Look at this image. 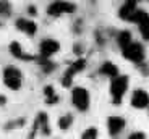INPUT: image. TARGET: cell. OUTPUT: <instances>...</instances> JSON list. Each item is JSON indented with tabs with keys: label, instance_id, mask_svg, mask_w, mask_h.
<instances>
[{
	"label": "cell",
	"instance_id": "12",
	"mask_svg": "<svg viewBox=\"0 0 149 139\" xmlns=\"http://www.w3.org/2000/svg\"><path fill=\"white\" fill-rule=\"evenodd\" d=\"M10 52H11V55L15 57V58H18V60H23V62H33L34 58H36L34 55H29V53H26V50L23 49V47L18 44V42H11V44H10Z\"/></svg>",
	"mask_w": 149,
	"mask_h": 139
},
{
	"label": "cell",
	"instance_id": "14",
	"mask_svg": "<svg viewBox=\"0 0 149 139\" xmlns=\"http://www.w3.org/2000/svg\"><path fill=\"white\" fill-rule=\"evenodd\" d=\"M99 73L107 76V78H115V76H118V68L112 63V62H105V63L99 68Z\"/></svg>",
	"mask_w": 149,
	"mask_h": 139
},
{
	"label": "cell",
	"instance_id": "20",
	"mask_svg": "<svg viewBox=\"0 0 149 139\" xmlns=\"http://www.w3.org/2000/svg\"><path fill=\"white\" fill-rule=\"evenodd\" d=\"M97 136V129L96 128H88L83 133V138H96Z\"/></svg>",
	"mask_w": 149,
	"mask_h": 139
},
{
	"label": "cell",
	"instance_id": "19",
	"mask_svg": "<svg viewBox=\"0 0 149 139\" xmlns=\"http://www.w3.org/2000/svg\"><path fill=\"white\" fill-rule=\"evenodd\" d=\"M11 13V5L8 3L7 0H0V15L8 16Z\"/></svg>",
	"mask_w": 149,
	"mask_h": 139
},
{
	"label": "cell",
	"instance_id": "16",
	"mask_svg": "<svg viewBox=\"0 0 149 139\" xmlns=\"http://www.w3.org/2000/svg\"><path fill=\"white\" fill-rule=\"evenodd\" d=\"M44 95H45V100L47 104H55L58 100V95L55 94V89L52 86H45L44 87Z\"/></svg>",
	"mask_w": 149,
	"mask_h": 139
},
{
	"label": "cell",
	"instance_id": "6",
	"mask_svg": "<svg viewBox=\"0 0 149 139\" xmlns=\"http://www.w3.org/2000/svg\"><path fill=\"white\" fill-rule=\"evenodd\" d=\"M84 66H86V60H83V58H79V60L73 62V63L68 66V70L65 71L63 79H62V84H63L65 87L71 86V79L74 78V75H76V73L83 71V70H84Z\"/></svg>",
	"mask_w": 149,
	"mask_h": 139
},
{
	"label": "cell",
	"instance_id": "8",
	"mask_svg": "<svg viewBox=\"0 0 149 139\" xmlns=\"http://www.w3.org/2000/svg\"><path fill=\"white\" fill-rule=\"evenodd\" d=\"M39 50H41V57H52L54 53H57L60 50V44L55 39H44L39 45Z\"/></svg>",
	"mask_w": 149,
	"mask_h": 139
},
{
	"label": "cell",
	"instance_id": "18",
	"mask_svg": "<svg viewBox=\"0 0 149 139\" xmlns=\"http://www.w3.org/2000/svg\"><path fill=\"white\" fill-rule=\"evenodd\" d=\"M71 123H73V115H70V113H67V115H63V117H60V120H58L60 129H68L71 126Z\"/></svg>",
	"mask_w": 149,
	"mask_h": 139
},
{
	"label": "cell",
	"instance_id": "23",
	"mask_svg": "<svg viewBox=\"0 0 149 139\" xmlns=\"http://www.w3.org/2000/svg\"><path fill=\"white\" fill-rule=\"evenodd\" d=\"M5 102H7V99H5L3 95H0V105H3Z\"/></svg>",
	"mask_w": 149,
	"mask_h": 139
},
{
	"label": "cell",
	"instance_id": "7",
	"mask_svg": "<svg viewBox=\"0 0 149 139\" xmlns=\"http://www.w3.org/2000/svg\"><path fill=\"white\" fill-rule=\"evenodd\" d=\"M133 21L138 24L141 36L146 39V41H149V15L143 10H138L133 16Z\"/></svg>",
	"mask_w": 149,
	"mask_h": 139
},
{
	"label": "cell",
	"instance_id": "22",
	"mask_svg": "<svg viewBox=\"0 0 149 139\" xmlns=\"http://www.w3.org/2000/svg\"><path fill=\"white\" fill-rule=\"evenodd\" d=\"M29 15H36V7H29Z\"/></svg>",
	"mask_w": 149,
	"mask_h": 139
},
{
	"label": "cell",
	"instance_id": "9",
	"mask_svg": "<svg viewBox=\"0 0 149 139\" xmlns=\"http://www.w3.org/2000/svg\"><path fill=\"white\" fill-rule=\"evenodd\" d=\"M138 11V7H136V0H127L125 3L120 7L118 15L122 19H127V21H133L134 13Z\"/></svg>",
	"mask_w": 149,
	"mask_h": 139
},
{
	"label": "cell",
	"instance_id": "3",
	"mask_svg": "<svg viewBox=\"0 0 149 139\" xmlns=\"http://www.w3.org/2000/svg\"><path fill=\"white\" fill-rule=\"evenodd\" d=\"M123 57L133 63H143L144 60V47L139 42H130L127 47H123Z\"/></svg>",
	"mask_w": 149,
	"mask_h": 139
},
{
	"label": "cell",
	"instance_id": "15",
	"mask_svg": "<svg viewBox=\"0 0 149 139\" xmlns=\"http://www.w3.org/2000/svg\"><path fill=\"white\" fill-rule=\"evenodd\" d=\"M36 124L37 126H41V129H42V134H50V129H49V118H47V115L45 113H39L37 115V120H36Z\"/></svg>",
	"mask_w": 149,
	"mask_h": 139
},
{
	"label": "cell",
	"instance_id": "10",
	"mask_svg": "<svg viewBox=\"0 0 149 139\" xmlns=\"http://www.w3.org/2000/svg\"><path fill=\"white\" fill-rule=\"evenodd\" d=\"M131 105L134 109H146L149 105V94L143 89H136L131 95Z\"/></svg>",
	"mask_w": 149,
	"mask_h": 139
},
{
	"label": "cell",
	"instance_id": "5",
	"mask_svg": "<svg viewBox=\"0 0 149 139\" xmlns=\"http://www.w3.org/2000/svg\"><path fill=\"white\" fill-rule=\"evenodd\" d=\"M76 10V5L70 3V2H65V0H55L54 3H50L47 7V13L50 16H60L65 15V13H73Z\"/></svg>",
	"mask_w": 149,
	"mask_h": 139
},
{
	"label": "cell",
	"instance_id": "11",
	"mask_svg": "<svg viewBox=\"0 0 149 139\" xmlns=\"http://www.w3.org/2000/svg\"><path fill=\"white\" fill-rule=\"evenodd\" d=\"M16 29L21 31V33L28 34V36H34V34L37 33V26H36V23L31 21V19H26V18H19L16 19Z\"/></svg>",
	"mask_w": 149,
	"mask_h": 139
},
{
	"label": "cell",
	"instance_id": "2",
	"mask_svg": "<svg viewBox=\"0 0 149 139\" xmlns=\"http://www.w3.org/2000/svg\"><path fill=\"white\" fill-rule=\"evenodd\" d=\"M3 83L8 89L18 91L23 84V75L16 66H7L3 70Z\"/></svg>",
	"mask_w": 149,
	"mask_h": 139
},
{
	"label": "cell",
	"instance_id": "17",
	"mask_svg": "<svg viewBox=\"0 0 149 139\" xmlns=\"http://www.w3.org/2000/svg\"><path fill=\"white\" fill-rule=\"evenodd\" d=\"M117 42H118V45L120 47H127L128 44H130V42H133L131 41V33L130 31H122V33L118 34V37H117Z\"/></svg>",
	"mask_w": 149,
	"mask_h": 139
},
{
	"label": "cell",
	"instance_id": "21",
	"mask_svg": "<svg viewBox=\"0 0 149 139\" xmlns=\"http://www.w3.org/2000/svg\"><path fill=\"white\" fill-rule=\"evenodd\" d=\"M130 138H144V134H143V133H133Z\"/></svg>",
	"mask_w": 149,
	"mask_h": 139
},
{
	"label": "cell",
	"instance_id": "4",
	"mask_svg": "<svg viewBox=\"0 0 149 139\" xmlns=\"http://www.w3.org/2000/svg\"><path fill=\"white\" fill-rule=\"evenodd\" d=\"M71 104L81 112L88 110L89 109V92L84 87H74L71 91Z\"/></svg>",
	"mask_w": 149,
	"mask_h": 139
},
{
	"label": "cell",
	"instance_id": "13",
	"mask_svg": "<svg viewBox=\"0 0 149 139\" xmlns=\"http://www.w3.org/2000/svg\"><path fill=\"white\" fill-rule=\"evenodd\" d=\"M107 126H109V133L112 136H117L122 133V129L125 128V120L120 117H110L107 120Z\"/></svg>",
	"mask_w": 149,
	"mask_h": 139
},
{
	"label": "cell",
	"instance_id": "1",
	"mask_svg": "<svg viewBox=\"0 0 149 139\" xmlns=\"http://www.w3.org/2000/svg\"><path fill=\"white\" fill-rule=\"evenodd\" d=\"M127 89H128V76H115V78H112L110 95H112V100H113L115 105H118L120 102H122Z\"/></svg>",
	"mask_w": 149,
	"mask_h": 139
}]
</instances>
